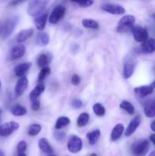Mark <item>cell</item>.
Segmentation results:
<instances>
[{
    "label": "cell",
    "mask_w": 155,
    "mask_h": 156,
    "mask_svg": "<svg viewBox=\"0 0 155 156\" xmlns=\"http://www.w3.org/2000/svg\"><path fill=\"white\" fill-rule=\"evenodd\" d=\"M50 0H32L27 8V12L30 16L40 15L45 9Z\"/></svg>",
    "instance_id": "1"
},
{
    "label": "cell",
    "mask_w": 155,
    "mask_h": 156,
    "mask_svg": "<svg viewBox=\"0 0 155 156\" xmlns=\"http://www.w3.org/2000/svg\"><path fill=\"white\" fill-rule=\"evenodd\" d=\"M135 22V18L133 15H127L123 16L117 24L116 30L119 33H127L132 30Z\"/></svg>",
    "instance_id": "2"
},
{
    "label": "cell",
    "mask_w": 155,
    "mask_h": 156,
    "mask_svg": "<svg viewBox=\"0 0 155 156\" xmlns=\"http://www.w3.org/2000/svg\"><path fill=\"white\" fill-rule=\"evenodd\" d=\"M148 140H139L135 142L132 146V152L135 156H145L149 150Z\"/></svg>",
    "instance_id": "3"
},
{
    "label": "cell",
    "mask_w": 155,
    "mask_h": 156,
    "mask_svg": "<svg viewBox=\"0 0 155 156\" xmlns=\"http://www.w3.org/2000/svg\"><path fill=\"white\" fill-rule=\"evenodd\" d=\"M15 26H16V22L15 20L12 19V18L6 19L0 27V35H1L2 38L6 39L9 37L15 30Z\"/></svg>",
    "instance_id": "4"
},
{
    "label": "cell",
    "mask_w": 155,
    "mask_h": 156,
    "mask_svg": "<svg viewBox=\"0 0 155 156\" xmlns=\"http://www.w3.org/2000/svg\"><path fill=\"white\" fill-rule=\"evenodd\" d=\"M136 66V60L131 56H128L125 59L123 66V76L125 79H129L133 75Z\"/></svg>",
    "instance_id": "5"
},
{
    "label": "cell",
    "mask_w": 155,
    "mask_h": 156,
    "mask_svg": "<svg viewBox=\"0 0 155 156\" xmlns=\"http://www.w3.org/2000/svg\"><path fill=\"white\" fill-rule=\"evenodd\" d=\"M132 35L134 37V39L137 42L142 43L148 39V32L145 28L142 27L140 25L133 26L131 30Z\"/></svg>",
    "instance_id": "6"
},
{
    "label": "cell",
    "mask_w": 155,
    "mask_h": 156,
    "mask_svg": "<svg viewBox=\"0 0 155 156\" xmlns=\"http://www.w3.org/2000/svg\"><path fill=\"white\" fill-rule=\"evenodd\" d=\"M18 128H19V123L17 122L10 121L3 123L0 126V136H9Z\"/></svg>",
    "instance_id": "7"
},
{
    "label": "cell",
    "mask_w": 155,
    "mask_h": 156,
    "mask_svg": "<svg viewBox=\"0 0 155 156\" xmlns=\"http://www.w3.org/2000/svg\"><path fill=\"white\" fill-rule=\"evenodd\" d=\"M65 12H66V9H65V6L62 5L56 6L49 18V21L51 24H57L60 20L62 19L64 15H65Z\"/></svg>",
    "instance_id": "8"
},
{
    "label": "cell",
    "mask_w": 155,
    "mask_h": 156,
    "mask_svg": "<svg viewBox=\"0 0 155 156\" xmlns=\"http://www.w3.org/2000/svg\"><path fill=\"white\" fill-rule=\"evenodd\" d=\"M68 149L71 153H78L82 149V141L80 137L72 136L68 142Z\"/></svg>",
    "instance_id": "9"
},
{
    "label": "cell",
    "mask_w": 155,
    "mask_h": 156,
    "mask_svg": "<svg viewBox=\"0 0 155 156\" xmlns=\"http://www.w3.org/2000/svg\"><path fill=\"white\" fill-rule=\"evenodd\" d=\"M101 9L112 15H122L126 12L122 6L116 4H104L101 6Z\"/></svg>",
    "instance_id": "10"
},
{
    "label": "cell",
    "mask_w": 155,
    "mask_h": 156,
    "mask_svg": "<svg viewBox=\"0 0 155 156\" xmlns=\"http://www.w3.org/2000/svg\"><path fill=\"white\" fill-rule=\"evenodd\" d=\"M141 116L139 115H137L131 120V122L129 123V126H127L126 128V131H125V136L126 137H129L135 132L138 127L139 126L140 123H141Z\"/></svg>",
    "instance_id": "11"
},
{
    "label": "cell",
    "mask_w": 155,
    "mask_h": 156,
    "mask_svg": "<svg viewBox=\"0 0 155 156\" xmlns=\"http://www.w3.org/2000/svg\"><path fill=\"white\" fill-rule=\"evenodd\" d=\"M27 85H28V80H27V77H26L25 76H21V77H20L19 79L18 80V82H17L16 85H15V95H16L17 97L21 96V94L24 92L26 88H27Z\"/></svg>",
    "instance_id": "12"
},
{
    "label": "cell",
    "mask_w": 155,
    "mask_h": 156,
    "mask_svg": "<svg viewBox=\"0 0 155 156\" xmlns=\"http://www.w3.org/2000/svg\"><path fill=\"white\" fill-rule=\"evenodd\" d=\"M26 52V48L23 44H18L12 47L10 53V59L14 61L20 59L24 55Z\"/></svg>",
    "instance_id": "13"
},
{
    "label": "cell",
    "mask_w": 155,
    "mask_h": 156,
    "mask_svg": "<svg viewBox=\"0 0 155 156\" xmlns=\"http://www.w3.org/2000/svg\"><path fill=\"white\" fill-rule=\"evenodd\" d=\"M140 51L144 53H153L155 51V40L150 38L141 43Z\"/></svg>",
    "instance_id": "14"
},
{
    "label": "cell",
    "mask_w": 155,
    "mask_h": 156,
    "mask_svg": "<svg viewBox=\"0 0 155 156\" xmlns=\"http://www.w3.org/2000/svg\"><path fill=\"white\" fill-rule=\"evenodd\" d=\"M135 93L140 98H144L151 94L153 91V88L151 85H143V86L136 87L134 89Z\"/></svg>",
    "instance_id": "15"
},
{
    "label": "cell",
    "mask_w": 155,
    "mask_h": 156,
    "mask_svg": "<svg viewBox=\"0 0 155 156\" xmlns=\"http://www.w3.org/2000/svg\"><path fill=\"white\" fill-rule=\"evenodd\" d=\"M47 18H48V12H44L35 18V25L37 30H41V31L44 30L46 24Z\"/></svg>",
    "instance_id": "16"
},
{
    "label": "cell",
    "mask_w": 155,
    "mask_h": 156,
    "mask_svg": "<svg viewBox=\"0 0 155 156\" xmlns=\"http://www.w3.org/2000/svg\"><path fill=\"white\" fill-rule=\"evenodd\" d=\"M144 111L147 117H153L155 116V98L148 100L144 105Z\"/></svg>",
    "instance_id": "17"
},
{
    "label": "cell",
    "mask_w": 155,
    "mask_h": 156,
    "mask_svg": "<svg viewBox=\"0 0 155 156\" xmlns=\"http://www.w3.org/2000/svg\"><path fill=\"white\" fill-rule=\"evenodd\" d=\"M30 66H31L30 62H24V63L19 64L15 68V76L18 77H21V76H24L26 73L30 69Z\"/></svg>",
    "instance_id": "18"
},
{
    "label": "cell",
    "mask_w": 155,
    "mask_h": 156,
    "mask_svg": "<svg viewBox=\"0 0 155 156\" xmlns=\"http://www.w3.org/2000/svg\"><path fill=\"white\" fill-rule=\"evenodd\" d=\"M124 132V126L122 123H118L114 126L111 133V140L113 142L118 140Z\"/></svg>",
    "instance_id": "19"
},
{
    "label": "cell",
    "mask_w": 155,
    "mask_h": 156,
    "mask_svg": "<svg viewBox=\"0 0 155 156\" xmlns=\"http://www.w3.org/2000/svg\"><path fill=\"white\" fill-rule=\"evenodd\" d=\"M38 146L39 148L40 149V150L42 152H43L44 153L48 154V155H51L53 152V149L52 148V146H50V144L49 143V142L47 141L46 139L42 138L39 140L38 142Z\"/></svg>",
    "instance_id": "20"
},
{
    "label": "cell",
    "mask_w": 155,
    "mask_h": 156,
    "mask_svg": "<svg viewBox=\"0 0 155 156\" xmlns=\"http://www.w3.org/2000/svg\"><path fill=\"white\" fill-rule=\"evenodd\" d=\"M33 29L29 28V29H24V30H21V31L18 33V36H17V41L18 43H21L25 41L28 38H30L32 35L33 34Z\"/></svg>",
    "instance_id": "21"
},
{
    "label": "cell",
    "mask_w": 155,
    "mask_h": 156,
    "mask_svg": "<svg viewBox=\"0 0 155 156\" xmlns=\"http://www.w3.org/2000/svg\"><path fill=\"white\" fill-rule=\"evenodd\" d=\"M44 90H45V86L41 83L38 84V85L32 90L31 92L30 93V95L29 96H30V101H33L38 99L39 96L43 92Z\"/></svg>",
    "instance_id": "22"
},
{
    "label": "cell",
    "mask_w": 155,
    "mask_h": 156,
    "mask_svg": "<svg viewBox=\"0 0 155 156\" xmlns=\"http://www.w3.org/2000/svg\"><path fill=\"white\" fill-rule=\"evenodd\" d=\"M100 136V130L99 129H96L94 130L88 132L87 133L86 137L88 140V143L90 145H94Z\"/></svg>",
    "instance_id": "23"
},
{
    "label": "cell",
    "mask_w": 155,
    "mask_h": 156,
    "mask_svg": "<svg viewBox=\"0 0 155 156\" xmlns=\"http://www.w3.org/2000/svg\"><path fill=\"white\" fill-rule=\"evenodd\" d=\"M10 111L14 116H16V117H21V116L25 115V114H27V112L24 107H22L21 105H18V104L12 106L11 108Z\"/></svg>",
    "instance_id": "24"
},
{
    "label": "cell",
    "mask_w": 155,
    "mask_h": 156,
    "mask_svg": "<svg viewBox=\"0 0 155 156\" xmlns=\"http://www.w3.org/2000/svg\"><path fill=\"white\" fill-rule=\"evenodd\" d=\"M52 57L49 54H46V53H43V54L40 55L39 57L37 59V64L40 67H44L47 66L51 62Z\"/></svg>",
    "instance_id": "25"
},
{
    "label": "cell",
    "mask_w": 155,
    "mask_h": 156,
    "mask_svg": "<svg viewBox=\"0 0 155 156\" xmlns=\"http://www.w3.org/2000/svg\"><path fill=\"white\" fill-rule=\"evenodd\" d=\"M50 42V36L47 33L41 32L38 34L36 38V44L39 46H46Z\"/></svg>",
    "instance_id": "26"
},
{
    "label": "cell",
    "mask_w": 155,
    "mask_h": 156,
    "mask_svg": "<svg viewBox=\"0 0 155 156\" xmlns=\"http://www.w3.org/2000/svg\"><path fill=\"white\" fill-rule=\"evenodd\" d=\"M90 115L88 113H82L80 114L77 120V125L79 127H83V126H86L88 124V121H89Z\"/></svg>",
    "instance_id": "27"
},
{
    "label": "cell",
    "mask_w": 155,
    "mask_h": 156,
    "mask_svg": "<svg viewBox=\"0 0 155 156\" xmlns=\"http://www.w3.org/2000/svg\"><path fill=\"white\" fill-rule=\"evenodd\" d=\"M119 107L120 108H122L125 111H126L128 114H134V113H135V108H134L133 105L132 103H130L129 101H122Z\"/></svg>",
    "instance_id": "28"
},
{
    "label": "cell",
    "mask_w": 155,
    "mask_h": 156,
    "mask_svg": "<svg viewBox=\"0 0 155 156\" xmlns=\"http://www.w3.org/2000/svg\"><path fill=\"white\" fill-rule=\"evenodd\" d=\"M70 123V119L67 117H60L59 118L57 119L56 123V126L55 128L56 129H62L64 126H67Z\"/></svg>",
    "instance_id": "29"
},
{
    "label": "cell",
    "mask_w": 155,
    "mask_h": 156,
    "mask_svg": "<svg viewBox=\"0 0 155 156\" xmlns=\"http://www.w3.org/2000/svg\"><path fill=\"white\" fill-rule=\"evenodd\" d=\"M82 25L86 28L91 29H98L99 24L96 21L93 19H84L81 21Z\"/></svg>",
    "instance_id": "30"
},
{
    "label": "cell",
    "mask_w": 155,
    "mask_h": 156,
    "mask_svg": "<svg viewBox=\"0 0 155 156\" xmlns=\"http://www.w3.org/2000/svg\"><path fill=\"white\" fill-rule=\"evenodd\" d=\"M41 129H42L41 126L37 123L30 125L28 129V135L30 136H35L37 134H39V133L41 131Z\"/></svg>",
    "instance_id": "31"
},
{
    "label": "cell",
    "mask_w": 155,
    "mask_h": 156,
    "mask_svg": "<svg viewBox=\"0 0 155 156\" xmlns=\"http://www.w3.org/2000/svg\"><path fill=\"white\" fill-rule=\"evenodd\" d=\"M50 73H51V69H50V67H42V69H41L40 72L39 73V76H38V82H42L45 79V78L50 74Z\"/></svg>",
    "instance_id": "32"
},
{
    "label": "cell",
    "mask_w": 155,
    "mask_h": 156,
    "mask_svg": "<svg viewBox=\"0 0 155 156\" xmlns=\"http://www.w3.org/2000/svg\"><path fill=\"white\" fill-rule=\"evenodd\" d=\"M93 111H94V114L96 115L99 116V117H103V116H104L105 113H106L104 107L100 103H97L94 105V107H93Z\"/></svg>",
    "instance_id": "33"
},
{
    "label": "cell",
    "mask_w": 155,
    "mask_h": 156,
    "mask_svg": "<svg viewBox=\"0 0 155 156\" xmlns=\"http://www.w3.org/2000/svg\"><path fill=\"white\" fill-rule=\"evenodd\" d=\"M71 2L76 3L78 5L84 8L89 7V6L92 5L94 3V0H71Z\"/></svg>",
    "instance_id": "34"
},
{
    "label": "cell",
    "mask_w": 155,
    "mask_h": 156,
    "mask_svg": "<svg viewBox=\"0 0 155 156\" xmlns=\"http://www.w3.org/2000/svg\"><path fill=\"white\" fill-rule=\"evenodd\" d=\"M27 149V143L24 141L19 142L18 144V147H17V150H18V154H22L24 153Z\"/></svg>",
    "instance_id": "35"
},
{
    "label": "cell",
    "mask_w": 155,
    "mask_h": 156,
    "mask_svg": "<svg viewBox=\"0 0 155 156\" xmlns=\"http://www.w3.org/2000/svg\"><path fill=\"white\" fill-rule=\"evenodd\" d=\"M71 106H72L74 109H80V108L83 106V102H82L80 99L75 98L71 101Z\"/></svg>",
    "instance_id": "36"
},
{
    "label": "cell",
    "mask_w": 155,
    "mask_h": 156,
    "mask_svg": "<svg viewBox=\"0 0 155 156\" xmlns=\"http://www.w3.org/2000/svg\"><path fill=\"white\" fill-rule=\"evenodd\" d=\"M71 84L73 85H78L81 82V78L78 75L74 74L71 76Z\"/></svg>",
    "instance_id": "37"
},
{
    "label": "cell",
    "mask_w": 155,
    "mask_h": 156,
    "mask_svg": "<svg viewBox=\"0 0 155 156\" xmlns=\"http://www.w3.org/2000/svg\"><path fill=\"white\" fill-rule=\"evenodd\" d=\"M31 108H32V110L34 111H39L40 108V101L38 100V99H36V100L32 101Z\"/></svg>",
    "instance_id": "38"
},
{
    "label": "cell",
    "mask_w": 155,
    "mask_h": 156,
    "mask_svg": "<svg viewBox=\"0 0 155 156\" xmlns=\"http://www.w3.org/2000/svg\"><path fill=\"white\" fill-rule=\"evenodd\" d=\"M65 133L64 132H56L54 133V137L58 141H62L65 138Z\"/></svg>",
    "instance_id": "39"
},
{
    "label": "cell",
    "mask_w": 155,
    "mask_h": 156,
    "mask_svg": "<svg viewBox=\"0 0 155 156\" xmlns=\"http://www.w3.org/2000/svg\"><path fill=\"white\" fill-rule=\"evenodd\" d=\"M25 0H13V1L12 2V3H11V5H17L20 4V3L23 2H24Z\"/></svg>",
    "instance_id": "40"
},
{
    "label": "cell",
    "mask_w": 155,
    "mask_h": 156,
    "mask_svg": "<svg viewBox=\"0 0 155 156\" xmlns=\"http://www.w3.org/2000/svg\"><path fill=\"white\" fill-rule=\"evenodd\" d=\"M149 139H150V141L152 142V143H153V145H155V134H151V135L150 136V137H149Z\"/></svg>",
    "instance_id": "41"
},
{
    "label": "cell",
    "mask_w": 155,
    "mask_h": 156,
    "mask_svg": "<svg viewBox=\"0 0 155 156\" xmlns=\"http://www.w3.org/2000/svg\"><path fill=\"white\" fill-rule=\"evenodd\" d=\"M150 129H152V131L155 132V120L152 122L151 124H150Z\"/></svg>",
    "instance_id": "42"
},
{
    "label": "cell",
    "mask_w": 155,
    "mask_h": 156,
    "mask_svg": "<svg viewBox=\"0 0 155 156\" xmlns=\"http://www.w3.org/2000/svg\"><path fill=\"white\" fill-rule=\"evenodd\" d=\"M149 156H155V151H153V152H150V154Z\"/></svg>",
    "instance_id": "43"
},
{
    "label": "cell",
    "mask_w": 155,
    "mask_h": 156,
    "mask_svg": "<svg viewBox=\"0 0 155 156\" xmlns=\"http://www.w3.org/2000/svg\"><path fill=\"white\" fill-rule=\"evenodd\" d=\"M0 156H5L4 152H3L2 150H0Z\"/></svg>",
    "instance_id": "44"
},
{
    "label": "cell",
    "mask_w": 155,
    "mask_h": 156,
    "mask_svg": "<svg viewBox=\"0 0 155 156\" xmlns=\"http://www.w3.org/2000/svg\"><path fill=\"white\" fill-rule=\"evenodd\" d=\"M151 85H152V87H153V88H155V81H154V82H152Z\"/></svg>",
    "instance_id": "45"
},
{
    "label": "cell",
    "mask_w": 155,
    "mask_h": 156,
    "mask_svg": "<svg viewBox=\"0 0 155 156\" xmlns=\"http://www.w3.org/2000/svg\"><path fill=\"white\" fill-rule=\"evenodd\" d=\"M18 156H27V155H26L24 153H22V154H18Z\"/></svg>",
    "instance_id": "46"
},
{
    "label": "cell",
    "mask_w": 155,
    "mask_h": 156,
    "mask_svg": "<svg viewBox=\"0 0 155 156\" xmlns=\"http://www.w3.org/2000/svg\"><path fill=\"white\" fill-rule=\"evenodd\" d=\"M90 156H97V154H95V153H92V154H91V155H90Z\"/></svg>",
    "instance_id": "47"
},
{
    "label": "cell",
    "mask_w": 155,
    "mask_h": 156,
    "mask_svg": "<svg viewBox=\"0 0 155 156\" xmlns=\"http://www.w3.org/2000/svg\"><path fill=\"white\" fill-rule=\"evenodd\" d=\"M1 115H2V111L1 109H0V118H1Z\"/></svg>",
    "instance_id": "48"
},
{
    "label": "cell",
    "mask_w": 155,
    "mask_h": 156,
    "mask_svg": "<svg viewBox=\"0 0 155 156\" xmlns=\"http://www.w3.org/2000/svg\"><path fill=\"white\" fill-rule=\"evenodd\" d=\"M1 86H2V84H1V81H0V89H1Z\"/></svg>",
    "instance_id": "49"
},
{
    "label": "cell",
    "mask_w": 155,
    "mask_h": 156,
    "mask_svg": "<svg viewBox=\"0 0 155 156\" xmlns=\"http://www.w3.org/2000/svg\"><path fill=\"white\" fill-rule=\"evenodd\" d=\"M152 16H153V18H155V13H154V14H153V15H152Z\"/></svg>",
    "instance_id": "50"
},
{
    "label": "cell",
    "mask_w": 155,
    "mask_h": 156,
    "mask_svg": "<svg viewBox=\"0 0 155 156\" xmlns=\"http://www.w3.org/2000/svg\"><path fill=\"white\" fill-rule=\"evenodd\" d=\"M48 156H56V155H49Z\"/></svg>",
    "instance_id": "51"
}]
</instances>
